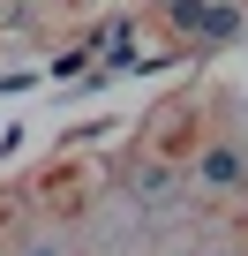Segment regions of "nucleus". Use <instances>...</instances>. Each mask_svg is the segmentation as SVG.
<instances>
[{
  "label": "nucleus",
  "mask_w": 248,
  "mask_h": 256,
  "mask_svg": "<svg viewBox=\"0 0 248 256\" xmlns=\"http://www.w3.org/2000/svg\"><path fill=\"white\" fill-rule=\"evenodd\" d=\"M23 256H68V248H60V241H38V248H23Z\"/></svg>",
  "instance_id": "obj_5"
},
{
  "label": "nucleus",
  "mask_w": 248,
  "mask_h": 256,
  "mask_svg": "<svg viewBox=\"0 0 248 256\" xmlns=\"http://www.w3.org/2000/svg\"><path fill=\"white\" fill-rule=\"evenodd\" d=\"M233 30H241V8H211V16H203V30H196V38H203V46H226V38H233Z\"/></svg>",
  "instance_id": "obj_3"
},
{
  "label": "nucleus",
  "mask_w": 248,
  "mask_h": 256,
  "mask_svg": "<svg viewBox=\"0 0 248 256\" xmlns=\"http://www.w3.org/2000/svg\"><path fill=\"white\" fill-rule=\"evenodd\" d=\"M203 16H211V0H166V23H173V30H188V38L203 30Z\"/></svg>",
  "instance_id": "obj_2"
},
{
  "label": "nucleus",
  "mask_w": 248,
  "mask_h": 256,
  "mask_svg": "<svg viewBox=\"0 0 248 256\" xmlns=\"http://www.w3.org/2000/svg\"><path fill=\"white\" fill-rule=\"evenodd\" d=\"M166 188H173V174H166V166H143V174H136V196H143V204H158Z\"/></svg>",
  "instance_id": "obj_4"
},
{
  "label": "nucleus",
  "mask_w": 248,
  "mask_h": 256,
  "mask_svg": "<svg viewBox=\"0 0 248 256\" xmlns=\"http://www.w3.org/2000/svg\"><path fill=\"white\" fill-rule=\"evenodd\" d=\"M196 181H203V188H241V181H248V158H241L233 144H211V151L196 158Z\"/></svg>",
  "instance_id": "obj_1"
}]
</instances>
